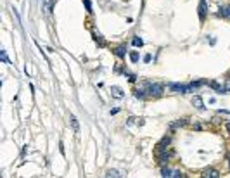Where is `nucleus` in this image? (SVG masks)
I'll return each instance as SVG.
<instances>
[{"instance_id": "nucleus-1", "label": "nucleus", "mask_w": 230, "mask_h": 178, "mask_svg": "<svg viewBox=\"0 0 230 178\" xmlns=\"http://www.w3.org/2000/svg\"><path fill=\"white\" fill-rule=\"evenodd\" d=\"M144 88H145V92H147V97H161V95H163V92H164V85H161V83H149V82H145Z\"/></svg>"}, {"instance_id": "nucleus-2", "label": "nucleus", "mask_w": 230, "mask_h": 178, "mask_svg": "<svg viewBox=\"0 0 230 178\" xmlns=\"http://www.w3.org/2000/svg\"><path fill=\"white\" fill-rule=\"evenodd\" d=\"M170 90H171V92H175V93H189V92H194L190 85H178V83H171Z\"/></svg>"}, {"instance_id": "nucleus-3", "label": "nucleus", "mask_w": 230, "mask_h": 178, "mask_svg": "<svg viewBox=\"0 0 230 178\" xmlns=\"http://www.w3.org/2000/svg\"><path fill=\"white\" fill-rule=\"evenodd\" d=\"M202 176L204 178H220L222 173H220L218 170H215V168H208V170L202 171Z\"/></svg>"}, {"instance_id": "nucleus-4", "label": "nucleus", "mask_w": 230, "mask_h": 178, "mask_svg": "<svg viewBox=\"0 0 230 178\" xmlns=\"http://www.w3.org/2000/svg\"><path fill=\"white\" fill-rule=\"evenodd\" d=\"M192 106L197 109V111H204V102L199 95H194L192 97Z\"/></svg>"}, {"instance_id": "nucleus-5", "label": "nucleus", "mask_w": 230, "mask_h": 178, "mask_svg": "<svg viewBox=\"0 0 230 178\" xmlns=\"http://www.w3.org/2000/svg\"><path fill=\"white\" fill-rule=\"evenodd\" d=\"M111 95L114 97V99H118V100L125 99V92H123L119 87H111Z\"/></svg>"}, {"instance_id": "nucleus-6", "label": "nucleus", "mask_w": 230, "mask_h": 178, "mask_svg": "<svg viewBox=\"0 0 230 178\" xmlns=\"http://www.w3.org/2000/svg\"><path fill=\"white\" fill-rule=\"evenodd\" d=\"M114 52V56L118 57V59H125V56H126V47L125 45H118V47L112 50Z\"/></svg>"}, {"instance_id": "nucleus-7", "label": "nucleus", "mask_w": 230, "mask_h": 178, "mask_svg": "<svg viewBox=\"0 0 230 178\" xmlns=\"http://www.w3.org/2000/svg\"><path fill=\"white\" fill-rule=\"evenodd\" d=\"M206 11H208V5H206L204 0H201V4H199V19H201V22H204V19H206Z\"/></svg>"}, {"instance_id": "nucleus-8", "label": "nucleus", "mask_w": 230, "mask_h": 178, "mask_svg": "<svg viewBox=\"0 0 230 178\" xmlns=\"http://www.w3.org/2000/svg\"><path fill=\"white\" fill-rule=\"evenodd\" d=\"M133 95L137 97V99H140V100L147 99V92H145L144 87H142V88H135V90H133Z\"/></svg>"}, {"instance_id": "nucleus-9", "label": "nucleus", "mask_w": 230, "mask_h": 178, "mask_svg": "<svg viewBox=\"0 0 230 178\" xmlns=\"http://www.w3.org/2000/svg\"><path fill=\"white\" fill-rule=\"evenodd\" d=\"M187 123H189V118H182V119H178V121L171 123V125H170V128L173 130V128H178V126H185Z\"/></svg>"}, {"instance_id": "nucleus-10", "label": "nucleus", "mask_w": 230, "mask_h": 178, "mask_svg": "<svg viewBox=\"0 0 230 178\" xmlns=\"http://www.w3.org/2000/svg\"><path fill=\"white\" fill-rule=\"evenodd\" d=\"M106 176H109V178H119V176H125V175H123L121 171H118V170H108V171H106Z\"/></svg>"}, {"instance_id": "nucleus-11", "label": "nucleus", "mask_w": 230, "mask_h": 178, "mask_svg": "<svg viewBox=\"0 0 230 178\" xmlns=\"http://www.w3.org/2000/svg\"><path fill=\"white\" fill-rule=\"evenodd\" d=\"M93 42H95L99 47H106V42H104V38H102L100 33H93Z\"/></svg>"}, {"instance_id": "nucleus-12", "label": "nucleus", "mask_w": 230, "mask_h": 178, "mask_svg": "<svg viewBox=\"0 0 230 178\" xmlns=\"http://www.w3.org/2000/svg\"><path fill=\"white\" fill-rule=\"evenodd\" d=\"M218 16H222V17H228V19H230V5H227V7H220Z\"/></svg>"}, {"instance_id": "nucleus-13", "label": "nucleus", "mask_w": 230, "mask_h": 178, "mask_svg": "<svg viewBox=\"0 0 230 178\" xmlns=\"http://www.w3.org/2000/svg\"><path fill=\"white\" fill-rule=\"evenodd\" d=\"M171 144V137H163V140L156 145V149H163V147H168Z\"/></svg>"}, {"instance_id": "nucleus-14", "label": "nucleus", "mask_w": 230, "mask_h": 178, "mask_svg": "<svg viewBox=\"0 0 230 178\" xmlns=\"http://www.w3.org/2000/svg\"><path fill=\"white\" fill-rule=\"evenodd\" d=\"M69 121H71V126H73V130H74V131H80V125H78V119L74 118L73 114L69 116Z\"/></svg>"}, {"instance_id": "nucleus-15", "label": "nucleus", "mask_w": 230, "mask_h": 178, "mask_svg": "<svg viewBox=\"0 0 230 178\" xmlns=\"http://www.w3.org/2000/svg\"><path fill=\"white\" fill-rule=\"evenodd\" d=\"M171 175H173V170H170V168L163 166V170H161V176H164V178H171Z\"/></svg>"}, {"instance_id": "nucleus-16", "label": "nucleus", "mask_w": 230, "mask_h": 178, "mask_svg": "<svg viewBox=\"0 0 230 178\" xmlns=\"http://www.w3.org/2000/svg\"><path fill=\"white\" fill-rule=\"evenodd\" d=\"M138 59H140V56H138V52H137V50H133V52L130 54V61H132L133 64H137V62H138Z\"/></svg>"}, {"instance_id": "nucleus-17", "label": "nucleus", "mask_w": 230, "mask_h": 178, "mask_svg": "<svg viewBox=\"0 0 230 178\" xmlns=\"http://www.w3.org/2000/svg\"><path fill=\"white\" fill-rule=\"evenodd\" d=\"M132 43H133V47H142V45H144V40H142L140 37H135L133 40H132Z\"/></svg>"}, {"instance_id": "nucleus-18", "label": "nucleus", "mask_w": 230, "mask_h": 178, "mask_svg": "<svg viewBox=\"0 0 230 178\" xmlns=\"http://www.w3.org/2000/svg\"><path fill=\"white\" fill-rule=\"evenodd\" d=\"M185 176V175L182 173V171H178V170H173V175H171V178H182Z\"/></svg>"}, {"instance_id": "nucleus-19", "label": "nucleus", "mask_w": 230, "mask_h": 178, "mask_svg": "<svg viewBox=\"0 0 230 178\" xmlns=\"http://www.w3.org/2000/svg\"><path fill=\"white\" fill-rule=\"evenodd\" d=\"M0 56H2V61H4L5 64H11V61H9V57H7V54H5V50H2V52H0Z\"/></svg>"}, {"instance_id": "nucleus-20", "label": "nucleus", "mask_w": 230, "mask_h": 178, "mask_svg": "<svg viewBox=\"0 0 230 178\" xmlns=\"http://www.w3.org/2000/svg\"><path fill=\"white\" fill-rule=\"evenodd\" d=\"M85 2V7H87V11L88 12H92V4H90V0H83Z\"/></svg>"}, {"instance_id": "nucleus-21", "label": "nucleus", "mask_w": 230, "mask_h": 178, "mask_svg": "<svg viewBox=\"0 0 230 178\" xmlns=\"http://www.w3.org/2000/svg\"><path fill=\"white\" fill-rule=\"evenodd\" d=\"M137 121H138V118H133V116H132V118H128L126 125H133V123H137Z\"/></svg>"}, {"instance_id": "nucleus-22", "label": "nucleus", "mask_w": 230, "mask_h": 178, "mask_svg": "<svg viewBox=\"0 0 230 178\" xmlns=\"http://www.w3.org/2000/svg\"><path fill=\"white\" fill-rule=\"evenodd\" d=\"M151 59H152V57H151V54H147V56L144 57V61H145V62H151Z\"/></svg>"}]
</instances>
